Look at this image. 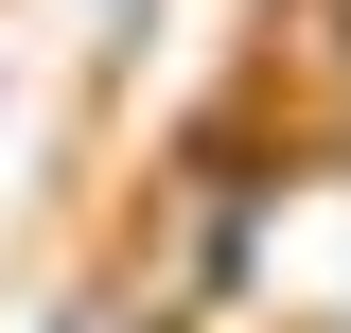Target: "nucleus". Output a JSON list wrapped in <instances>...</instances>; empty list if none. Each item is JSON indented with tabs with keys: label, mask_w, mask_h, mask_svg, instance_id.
<instances>
[{
	"label": "nucleus",
	"mask_w": 351,
	"mask_h": 333,
	"mask_svg": "<svg viewBox=\"0 0 351 333\" xmlns=\"http://www.w3.org/2000/svg\"><path fill=\"white\" fill-rule=\"evenodd\" d=\"M53 333H88V316H53Z\"/></svg>",
	"instance_id": "obj_1"
}]
</instances>
